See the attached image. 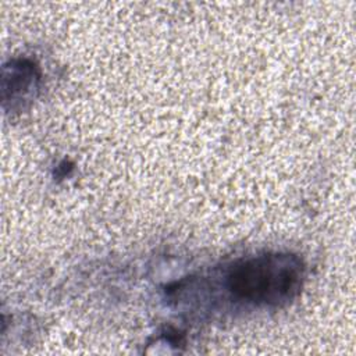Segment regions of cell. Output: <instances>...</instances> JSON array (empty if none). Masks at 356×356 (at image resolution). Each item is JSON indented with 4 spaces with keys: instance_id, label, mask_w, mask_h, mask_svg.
I'll return each instance as SVG.
<instances>
[{
    "instance_id": "1",
    "label": "cell",
    "mask_w": 356,
    "mask_h": 356,
    "mask_svg": "<svg viewBox=\"0 0 356 356\" xmlns=\"http://www.w3.org/2000/svg\"><path fill=\"white\" fill-rule=\"evenodd\" d=\"M305 266L289 253H266L235 261L225 274V286L238 300L280 306L300 291Z\"/></svg>"
}]
</instances>
